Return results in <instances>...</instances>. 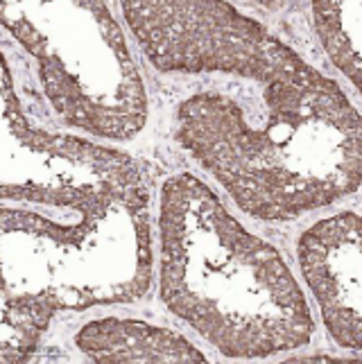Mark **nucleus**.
Listing matches in <instances>:
<instances>
[{
    "mask_svg": "<svg viewBox=\"0 0 362 364\" xmlns=\"http://www.w3.org/2000/svg\"><path fill=\"white\" fill-rule=\"evenodd\" d=\"M310 11L329 59L362 95V3H315Z\"/></svg>",
    "mask_w": 362,
    "mask_h": 364,
    "instance_id": "8",
    "label": "nucleus"
},
{
    "mask_svg": "<svg viewBox=\"0 0 362 364\" xmlns=\"http://www.w3.org/2000/svg\"><path fill=\"white\" fill-rule=\"evenodd\" d=\"M204 89L174 111V141L247 215L285 222L362 186V114L317 68Z\"/></svg>",
    "mask_w": 362,
    "mask_h": 364,
    "instance_id": "2",
    "label": "nucleus"
},
{
    "mask_svg": "<svg viewBox=\"0 0 362 364\" xmlns=\"http://www.w3.org/2000/svg\"><path fill=\"white\" fill-rule=\"evenodd\" d=\"M122 16L159 73L272 82L310 64L229 3L127 0Z\"/></svg>",
    "mask_w": 362,
    "mask_h": 364,
    "instance_id": "5",
    "label": "nucleus"
},
{
    "mask_svg": "<svg viewBox=\"0 0 362 364\" xmlns=\"http://www.w3.org/2000/svg\"><path fill=\"white\" fill-rule=\"evenodd\" d=\"M159 245L161 301L222 355L258 360L310 342L315 319L281 254L188 172L161 188Z\"/></svg>",
    "mask_w": 362,
    "mask_h": 364,
    "instance_id": "3",
    "label": "nucleus"
},
{
    "mask_svg": "<svg viewBox=\"0 0 362 364\" xmlns=\"http://www.w3.org/2000/svg\"><path fill=\"white\" fill-rule=\"evenodd\" d=\"M0 18L36 61L48 105L68 127L109 141L145 129V84L105 3H5Z\"/></svg>",
    "mask_w": 362,
    "mask_h": 364,
    "instance_id": "4",
    "label": "nucleus"
},
{
    "mask_svg": "<svg viewBox=\"0 0 362 364\" xmlns=\"http://www.w3.org/2000/svg\"><path fill=\"white\" fill-rule=\"evenodd\" d=\"M84 358L93 362H204L206 355L181 333L122 317L84 323L75 335Z\"/></svg>",
    "mask_w": 362,
    "mask_h": 364,
    "instance_id": "7",
    "label": "nucleus"
},
{
    "mask_svg": "<svg viewBox=\"0 0 362 364\" xmlns=\"http://www.w3.org/2000/svg\"><path fill=\"white\" fill-rule=\"evenodd\" d=\"M57 312V306L43 296L3 292V326H0L3 362L28 360Z\"/></svg>",
    "mask_w": 362,
    "mask_h": 364,
    "instance_id": "9",
    "label": "nucleus"
},
{
    "mask_svg": "<svg viewBox=\"0 0 362 364\" xmlns=\"http://www.w3.org/2000/svg\"><path fill=\"white\" fill-rule=\"evenodd\" d=\"M3 292L57 310L132 304L152 287L149 183L134 156L23 116L3 57Z\"/></svg>",
    "mask_w": 362,
    "mask_h": 364,
    "instance_id": "1",
    "label": "nucleus"
},
{
    "mask_svg": "<svg viewBox=\"0 0 362 364\" xmlns=\"http://www.w3.org/2000/svg\"><path fill=\"white\" fill-rule=\"evenodd\" d=\"M297 256L329 335L362 350V215L342 210L315 222L299 237Z\"/></svg>",
    "mask_w": 362,
    "mask_h": 364,
    "instance_id": "6",
    "label": "nucleus"
}]
</instances>
